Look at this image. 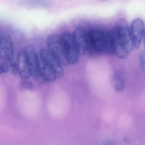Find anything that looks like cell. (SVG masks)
Wrapping results in <instances>:
<instances>
[{
  "mask_svg": "<svg viewBox=\"0 0 145 145\" xmlns=\"http://www.w3.org/2000/svg\"><path fill=\"white\" fill-rule=\"evenodd\" d=\"M39 56L43 62L55 72L57 78H60L63 76L64 71L63 65L48 49H42Z\"/></svg>",
  "mask_w": 145,
  "mask_h": 145,
  "instance_id": "52a82bcc",
  "label": "cell"
},
{
  "mask_svg": "<svg viewBox=\"0 0 145 145\" xmlns=\"http://www.w3.org/2000/svg\"><path fill=\"white\" fill-rule=\"evenodd\" d=\"M139 58L140 69L145 75V51H142L140 53Z\"/></svg>",
  "mask_w": 145,
  "mask_h": 145,
  "instance_id": "5bb4252c",
  "label": "cell"
},
{
  "mask_svg": "<svg viewBox=\"0 0 145 145\" xmlns=\"http://www.w3.org/2000/svg\"><path fill=\"white\" fill-rule=\"evenodd\" d=\"M18 73L23 79H28L31 76L30 69L24 50L22 49L17 55Z\"/></svg>",
  "mask_w": 145,
  "mask_h": 145,
  "instance_id": "30bf717a",
  "label": "cell"
},
{
  "mask_svg": "<svg viewBox=\"0 0 145 145\" xmlns=\"http://www.w3.org/2000/svg\"><path fill=\"white\" fill-rule=\"evenodd\" d=\"M39 71L42 78L45 82H53L57 78L53 71L49 67L39 56Z\"/></svg>",
  "mask_w": 145,
  "mask_h": 145,
  "instance_id": "8fae6325",
  "label": "cell"
},
{
  "mask_svg": "<svg viewBox=\"0 0 145 145\" xmlns=\"http://www.w3.org/2000/svg\"><path fill=\"white\" fill-rule=\"evenodd\" d=\"M88 53L95 55L114 54L111 32L98 28L88 31Z\"/></svg>",
  "mask_w": 145,
  "mask_h": 145,
  "instance_id": "7a4b0ae2",
  "label": "cell"
},
{
  "mask_svg": "<svg viewBox=\"0 0 145 145\" xmlns=\"http://www.w3.org/2000/svg\"><path fill=\"white\" fill-rule=\"evenodd\" d=\"M10 71V65L8 63L5 62L0 63V73L1 74L7 73Z\"/></svg>",
  "mask_w": 145,
  "mask_h": 145,
  "instance_id": "9a60e30c",
  "label": "cell"
},
{
  "mask_svg": "<svg viewBox=\"0 0 145 145\" xmlns=\"http://www.w3.org/2000/svg\"><path fill=\"white\" fill-rule=\"evenodd\" d=\"M100 1H109V0H100Z\"/></svg>",
  "mask_w": 145,
  "mask_h": 145,
  "instance_id": "e0dca14e",
  "label": "cell"
},
{
  "mask_svg": "<svg viewBox=\"0 0 145 145\" xmlns=\"http://www.w3.org/2000/svg\"><path fill=\"white\" fill-rule=\"evenodd\" d=\"M143 40H144V46L145 47V30L144 33V36H143Z\"/></svg>",
  "mask_w": 145,
  "mask_h": 145,
  "instance_id": "2e32d148",
  "label": "cell"
},
{
  "mask_svg": "<svg viewBox=\"0 0 145 145\" xmlns=\"http://www.w3.org/2000/svg\"><path fill=\"white\" fill-rule=\"evenodd\" d=\"M15 58L13 44L11 37L7 35H1L0 38L1 62H5L10 64Z\"/></svg>",
  "mask_w": 145,
  "mask_h": 145,
  "instance_id": "8992f818",
  "label": "cell"
},
{
  "mask_svg": "<svg viewBox=\"0 0 145 145\" xmlns=\"http://www.w3.org/2000/svg\"><path fill=\"white\" fill-rule=\"evenodd\" d=\"M114 53L121 59L127 58L134 48L130 30L124 19H120L116 23L111 31Z\"/></svg>",
  "mask_w": 145,
  "mask_h": 145,
  "instance_id": "6da1fadb",
  "label": "cell"
},
{
  "mask_svg": "<svg viewBox=\"0 0 145 145\" xmlns=\"http://www.w3.org/2000/svg\"><path fill=\"white\" fill-rule=\"evenodd\" d=\"M48 49L63 65L68 64L65 54L63 41L60 36L52 34L47 40Z\"/></svg>",
  "mask_w": 145,
  "mask_h": 145,
  "instance_id": "277c9868",
  "label": "cell"
},
{
  "mask_svg": "<svg viewBox=\"0 0 145 145\" xmlns=\"http://www.w3.org/2000/svg\"><path fill=\"white\" fill-rule=\"evenodd\" d=\"M23 50L24 52L30 69L31 76L41 83L45 82L40 74L39 71V56L32 46H27Z\"/></svg>",
  "mask_w": 145,
  "mask_h": 145,
  "instance_id": "5b68a950",
  "label": "cell"
},
{
  "mask_svg": "<svg viewBox=\"0 0 145 145\" xmlns=\"http://www.w3.org/2000/svg\"><path fill=\"white\" fill-rule=\"evenodd\" d=\"M144 24L143 20L137 18L134 20L130 27V32L134 47L139 48L144 33Z\"/></svg>",
  "mask_w": 145,
  "mask_h": 145,
  "instance_id": "9c48e42d",
  "label": "cell"
},
{
  "mask_svg": "<svg viewBox=\"0 0 145 145\" xmlns=\"http://www.w3.org/2000/svg\"><path fill=\"white\" fill-rule=\"evenodd\" d=\"M67 63L71 65L76 64L79 61V54L75 44L72 34L67 31L62 33L61 36Z\"/></svg>",
  "mask_w": 145,
  "mask_h": 145,
  "instance_id": "3957f363",
  "label": "cell"
},
{
  "mask_svg": "<svg viewBox=\"0 0 145 145\" xmlns=\"http://www.w3.org/2000/svg\"><path fill=\"white\" fill-rule=\"evenodd\" d=\"M112 84L114 89L117 92H122L125 89V81L123 77L119 73H116L113 76Z\"/></svg>",
  "mask_w": 145,
  "mask_h": 145,
  "instance_id": "7c38bea8",
  "label": "cell"
},
{
  "mask_svg": "<svg viewBox=\"0 0 145 145\" xmlns=\"http://www.w3.org/2000/svg\"><path fill=\"white\" fill-rule=\"evenodd\" d=\"M72 34L80 55L83 56L88 53V31L82 27H79Z\"/></svg>",
  "mask_w": 145,
  "mask_h": 145,
  "instance_id": "ba28073f",
  "label": "cell"
},
{
  "mask_svg": "<svg viewBox=\"0 0 145 145\" xmlns=\"http://www.w3.org/2000/svg\"><path fill=\"white\" fill-rule=\"evenodd\" d=\"M20 82V87L23 89L26 90H32L34 89L33 85L30 81L26 80L27 79H23Z\"/></svg>",
  "mask_w": 145,
  "mask_h": 145,
  "instance_id": "4fadbf2b",
  "label": "cell"
}]
</instances>
